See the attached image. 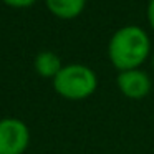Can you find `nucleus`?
I'll return each instance as SVG.
<instances>
[{"mask_svg":"<svg viewBox=\"0 0 154 154\" xmlns=\"http://www.w3.org/2000/svg\"><path fill=\"white\" fill-rule=\"evenodd\" d=\"M151 51L149 35L136 25H126L113 33L108 45V57L119 71L137 70Z\"/></svg>","mask_w":154,"mask_h":154,"instance_id":"1","label":"nucleus"},{"mask_svg":"<svg viewBox=\"0 0 154 154\" xmlns=\"http://www.w3.org/2000/svg\"><path fill=\"white\" fill-rule=\"evenodd\" d=\"M53 88L60 96L71 101H80L91 96L98 88L96 73L85 65H66L53 78Z\"/></svg>","mask_w":154,"mask_h":154,"instance_id":"2","label":"nucleus"},{"mask_svg":"<svg viewBox=\"0 0 154 154\" xmlns=\"http://www.w3.org/2000/svg\"><path fill=\"white\" fill-rule=\"evenodd\" d=\"M30 144L28 126L18 118L0 119V154H23Z\"/></svg>","mask_w":154,"mask_h":154,"instance_id":"3","label":"nucleus"},{"mask_svg":"<svg viewBox=\"0 0 154 154\" xmlns=\"http://www.w3.org/2000/svg\"><path fill=\"white\" fill-rule=\"evenodd\" d=\"M116 85L118 90L129 100H143L151 91V78L139 68L119 71L116 76Z\"/></svg>","mask_w":154,"mask_h":154,"instance_id":"4","label":"nucleus"},{"mask_svg":"<svg viewBox=\"0 0 154 154\" xmlns=\"http://www.w3.org/2000/svg\"><path fill=\"white\" fill-rule=\"evenodd\" d=\"M45 4L55 17L71 20L85 10L86 0H45Z\"/></svg>","mask_w":154,"mask_h":154,"instance_id":"5","label":"nucleus"},{"mask_svg":"<svg viewBox=\"0 0 154 154\" xmlns=\"http://www.w3.org/2000/svg\"><path fill=\"white\" fill-rule=\"evenodd\" d=\"M35 70L43 78H55L61 71L63 65L57 53L53 51H40L35 57Z\"/></svg>","mask_w":154,"mask_h":154,"instance_id":"6","label":"nucleus"},{"mask_svg":"<svg viewBox=\"0 0 154 154\" xmlns=\"http://www.w3.org/2000/svg\"><path fill=\"white\" fill-rule=\"evenodd\" d=\"M2 2L14 8H27V7H32L37 0H2Z\"/></svg>","mask_w":154,"mask_h":154,"instance_id":"7","label":"nucleus"},{"mask_svg":"<svg viewBox=\"0 0 154 154\" xmlns=\"http://www.w3.org/2000/svg\"><path fill=\"white\" fill-rule=\"evenodd\" d=\"M147 20H149L151 28L154 30V0H149L147 4Z\"/></svg>","mask_w":154,"mask_h":154,"instance_id":"8","label":"nucleus"},{"mask_svg":"<svg viewBox=\"0 0 154 154\" xmlns=\"http://www.w3.org/2000/svg\"><path fill=\"white\" fill-rule=\"evenodd\" d=\"M152 66H154V57H152Z\"/></svg>","mask_w":154,"mask_h":154,"instance_id":"9","label":"nucleus"}]
</instances>
